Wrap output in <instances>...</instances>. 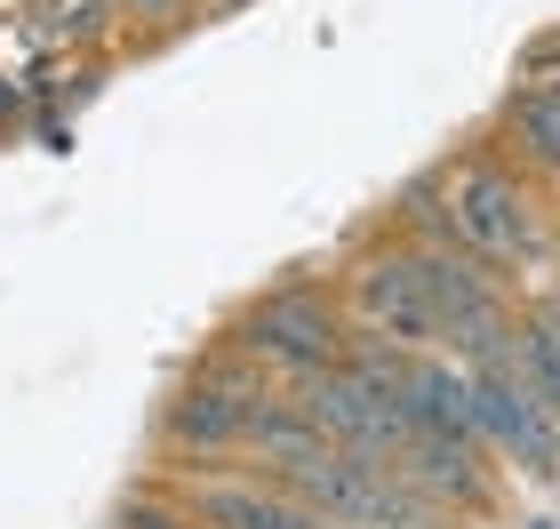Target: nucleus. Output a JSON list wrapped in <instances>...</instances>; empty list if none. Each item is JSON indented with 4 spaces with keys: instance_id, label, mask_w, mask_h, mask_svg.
Instances as JSON below:
<instances>
[{
    "instance_id": "obj_1",
    "label": "nucleus",
    "mask_w": 560,
    "mask_h": 529,
    "mask_svg": "<svg viewBox=\"0 0 560 529\" xmlns=\"http://www.w3.org/2000/svg\"><path fill=\"white\" fill-rule=\"evenodd\" d=\"M272 377L257 361H241V353H209L192 377H185V393L168 401V417H161V449L168 458H192V465H209V458H241L248 449V425H257L272 410Z\"/></svg>"
},
{
    "instance_id": "obj_2",
    "label": "nucleus",
    "mask_w": 560,
    "mask_h": 529,
    "mask_svg": "<svg viewBox=\"0 0 560 529\" xmlns=\"http://www.w3.org/2000/svg\"><path fill=\"white\" fill-rule=\"evenodd\" d=\"M233 353L257 361L265 377L304 386V377H320V369L345 361V306L320 281H289V289H272V297H257V306L241 313Z\"/></svg>"
},
{
    "instance_id": "obj_3",
    "label": "nucleus",
    "mask_w": 560,
    "mask_h": 529,
    "mask_svg": "<svg viewBox=\"0 0 560 529\" xmlns=\"http://www.w3.org/2000/svg\"><path fill=\"white\" fill-rule=\"evenodd\" d=\"M441 200H448V241L480 265H521L537 249V193L521 185L497 153H465L441 169Z\"/></svg>"
},
{
    "instance_id": "obj_4",
    "label": "nucleus",
    "mask_w": 560,
    "mask_h": 529,
    "mask_svg": "<svg viewBox=\"0 0 560 529\" xmlns=\"http://www.w3.org/2000/svg\"><path fill=\"white\" fill-rule=\"evenodd\" d=\"M345 330H369L400 353H441V330H432V306H424V281H417V249L409 241H385V249H361L345 265Z\"/></svg>"
},
{
    "instance_id": "obj_5",
    "label": "nucleus",
    "mask_w": 560,
    "mask_h": 529,
    "mask_svg": "<svg viewBox=\"0 0 560 529\" xmlns=\"http://www.w3.org/2000/svg\"><path fill=\"white\" fill-rule=\"evenodd\" d=\"M289 401L313 417V434H320L328 449H345V458H385V465H393L400 441H409V417H400V401L376 393L369 377H352L345 361L320 369V377H304Z\"/></svg>"
},
{
    "instance_id": "obj_6",
    "label": "nucleus",
    "mask_w": 560,
    "mask_h": 529,
    "mask_svg": "<svg viewBox=\"0 0 560 529\" xmlns=\"http://www.w3.org/2000/svg\"><path fill=\"white\" fill-rule=\"evenodd\" d=\"M465 386H472V434H480V449H489V458H513L521 473L545 482V473L560 465V417L513 377V361L465 369Z\"/></svg>"
},
{
    "instance_id": "obj_7",
    "label": "nucleus",
    "mask_w": 560,
    "mask_h": 529,
    "mask_svg": "<svg viewBox=\"0 0 560 529\" xmlns=\"http://www.w3.org/2000/svg\"><path fill=\"white\" fill-rule=\"evenodd\" d=\"M409 482L432 497V506H448L456 521H472V514H497V458L480 441H441V434H409L400 441V458H393Z\"/></svg>"
},
{
    "instance_id": "obj_8",
    "label": "nucleus",
    "mask_w": 560,
    "mask_h": 529,
    "mask_svg": "<svg viewBox=\"0 0 560 529\" xmlns=\"http://www.w3.org/2000/svg\"><path fill=\"white\" fill-rule=\"evenodd\" d=\"M393 401H400V417H409V434L480 441V434H472V386H465V369H456L448 353H417Z\"/></svg>"
},
{
    "instance_id": "obj_9",
    "label": "nucleus",
    "mask_w": 560,
    "mask_h": 529,
    "mask_svg": "<svg viewBox=\"0 0 560 529\" xmlns=\"http://www.w3.org/2000/svg\"><path fill=\"white\" fill-rule=\"evenodd\" d=\"M513 377L560 417V306L552 297L528 306V313H513Z\"/></svg>"
},
{
    "instance_id": "obj_10",
    "label": "nucleus",
    "mask_w": 560,
    "mask_h": 529,
    "mask_svg": "<svg viewBox=\"0 0 560 529\" xmlns=\"http://www.w3.org/2000/svg\"><path fill=\"white\" fill-rule=\"evenodd\" d=\"M320 434H313V417H304L296 410V401H272V410L257 417V425H248V449H241V458H257V465H248V473H280V465H304V458H320Z\"/></svg>"
},
{
    "instance_id": "obj_11",
    "label": "nucleus",
    "mask_w": 560,
    "mask_h": 529,
    "mask_svg": "<svg viewBox=\"0 0 560 529\" xmlns=\"http://www.w3.org/2000/svg\"><path fill=\"white\" fill-rule=\"evenodd\" d=\"M504 129H513V153L537 176H560V89H513Z\"/></svg>"
},
{
    "instance_id": "obj_12",
    "label": "nucleus",
    "mask_w": 560,
    "mask_h": 529,
    "mask_svg": "<svg viewBox=\"0 0 560 529\" xmlns=\"http://www.w3.org/2000/svg\"><path fill=\"white\" fill-rule=\"evenodd\" d=\"M393 241H409V249H432V241H448V200H441V169H424L400 185L393 200Z\"/></svg>"
},
{
    "instance_id": "obj_13",
    "label": "nucleus",
    "mask_w": 560,
    "mask_h": 529,
    "mask_svg": "<svg viewBox=\"0 0 560 529\" xmlns=\"http://www.w3.org/2000/svg\"><path fill=\"white\" fill-rule=\"evenodd\" d=\"M0 113H16V89H9V81H0Z\"/></svg>"
},
{
    "instance_id": "obj_14",
    "label": "nucleus",
    "mask_w": 560,
    "mask_h": 529,
    "mask_svg": "<svg viewBox=\"0 0 560 529\" xmlns=\"http://www.w3.org/2000/svg\"><path fill=\"white\" fill-rule=\"evenodd\" d=\"M352 529H376V521H352Z\"/></svg>"
}]
</instances>
